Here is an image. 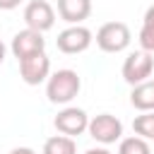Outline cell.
I'll return each instance as SVG.
<instances>
[{"label": "cell", "mask_w": 154, "mask_h": 154, "mask_svg": "<svg viewBox=\"0 0 154 154\" xmlns=\"http://www.w3.org/2000/svg\"><path fill=\"white\" fill-rule=\"evenodd\" d=\"M82 89V79L75 70L70 67H63V70H55L53 75H48L46 79V96L51 103H60V106H67Z\"/></svg>", "instance_id": "obj_1"}, {"label": "cell", "mask_w": 154, "mask_h": 154, "mask_svg": "<svg viewBox=\"0 0 154 154\" xmlns=\"http://www.w3.org/2000/svg\"><path fill=\"white\" fill-rule=\"evenodd\" d=\"M94 41L103 53H123L130 46L132 34H130V26L125 22H106L99 26Z\"/></svg>", "instance_id": "obj_2"}, {"label": "cell", "mask_w": 154, "mask_h": 154, "mask_svg": "<svg viewBox=\"0 0 154 154\" xmlns=\"http://www.w3.org/2000/svg\"><path fill=\"white\" fill-rule=\"evenodd\" d=\"M152 70H154V55L149 51H132L123 60V70L120 72H123V79L130 87H135V84L149 79L152 77Z\"/></svg>", "instance_id": "obj_3"}, {"label": "cell", "mask_w": 154, "mask_h": 154, "mask_svg": "<svg viewBox=\"0 0 154 154\" xmlns=\"http://www.w3.org/2000/svg\"><path fill=\"white\" fill-rule=\"evenodd\" d=\"M87 132H89V137H94L99 144L106 147L123 137V123H120V118H116L111 113H99V116L89 118Z\"/></svg>", "instance_id": "obj_4"}, {"label": "cell", "mask_w": 154, "mask_h": 154, "mask_svg": "<svg viewBox=\"0 0 154 154\" xmlns=\"http://www.w3.org/2000/svg\"><path fill=\"white\" fill-rule=\"evenodd\" d=\"M91 41H94V34H91L87 26H82V24H70L67 29H63V31L58 34L55 46H58V51L65 53V55H77V53H84V51L91 46Z\"/></svg>", "instance_id": "obj_5"}, {"label": "cell", "mask_w": 154, "mask_h": 154, "mask_svg": "<svg viewBox=\"0 0 154 154\" xmlns=\"http://www.w3.org/2000/svg\"><path fill=\"white\" fill-rule=\"evenodd\" d=\"M53 125L60 135H67V137H77L82 132H87V125H89V116L84 108H77V106H65L63 111H58V116L53 118Z\"/></svg>", "instance_id": "obj_6"}, {"label": "cell", "mask_w": 154, "mask_h": 154, "mask_svg": "<svg viewBox=\"0 0 154 154\" xmlns=\"http://www.w3.org/2000/svg\"><path fill=\"white\" fill-rule=\"evenodd\" d=\"M51 75V58L46 55V51L34 53L24 60H19V77L24 79V84L36 87L41 82H46Z\"/></svg>", "instance_id": "obj_7"}, {"label": "cell", "mask_w": 154, "mask_h": 154, "mask_svg": "<svg viewBox=\"0 0 154 154\" xmlns=\"http://www.w3.org/2000/svg\"><path fill=\"white\" fill-rule=\"evenodd\" d=\"M24 24L34 31H48L55 24V10L48 0H31L24 7Z\"/></svg>", "instance_id": "obj_8"}, {"label": "cell", "mask_w": 154, "mask_h": 154, "mask_svg": "<svg viewBox=\"0 0 154 154\" xmlns=\"http://www.w3.org/2000/svg\"><path fill=\"white\" fill-rule=\"evenodd\" d=\"M10 51H12V55H14L17 63H19V60H24V58H29V55H34V53L46 51V38H43L41 31H34V29L26 26V29H22V31H17V34L12 36Z\"/></svg>", "instance_id": "obj_9"}, {"label": "cell", "mask_w": 154, "mask_h": 154, "mask_svg": "<svg viewBox=\"0 0 154 154\" xmlns=\"http://www.w3.org/2000/svg\"><path fill=\"white\" fill-rule=\"evenodd\" d=\"M91 14V0H58V17L67 24H82Z\"/></svg>", "instance_id": "obj_10"}, {"label": "cell", "mask_w": 154, "mask_h": 154, "mask_svg": "<svg viewBox=\"0 0 154 154\" xmlns=\"http://www.w3.org/2000/svg\"><path fill=\"white\" fill-rule=\"evenodd\" d=\"M130 103L137 111H154V79H144L132 87Z\"/></svg>", "instance_id": "obj_11"}, {"label": "cell", "mask_w": 154, "mask_h": 154, "mask_svg": "<svg viewBox=\"0 0 154 154\" xmlns=\"http://www.w3.org/2000/svg\"><path fill=\"white\" fill-rule=\"evenodd\" d=\"M43 154H77V142H75V137L58 132L43 142Z\"/></svg>", "instance_id": "obj_12"}, {"label": "cell", "mask_w": 154, "mask_h": 154, "mask_svg": "<svg viewBox=\"0 0 154 154\" xmlns=\"http://www.w3.org/2000/svg\"><path fill=\"white\" fill-rule=\"evenodd\" d=\"M140 46H142V51L154 53V5H149V7H147V12H144V17H142Z\"/></svg>", "instance_id": "obj_13"}, {"label": "cell", "mask_w": 154, "mask_h": 154, "mask_svg": "<svg viewBox=\"0 0 154 154\" xmlns=\"http://www.w3.org/2000/svg\"><path fill=\"white\" fill-rule=\"evenodd\" d=\"M132 130L137 137L142 140H154V111H140V116H135L132 120Z\"/></svg>", "instance_id": "obj_14"}, {"label": "cell", "mask_w": 154, "mask_h": 154, "mask_svg": "<svg viewBox=\"0 0 154 154\" xmlns=\"http://www.w3.org/2000/svg\"><path fill=\"white\" fill-rule=\"evenodd\" d=\"M118 154H152V147L147 140L132 135V137H120L118 140Z\"/></svg>", "instance_id": "obj_15"}, {"label": "cell", "mask_w": 154, "mask_h": 154, "mask_svg": "<svg viewBox=\"0 0 154 154\" xmlns=\"http://www.w3.org/2000/svg\"><path fill=\"white\" fill-rule=\"evenodd\" d=\"M19 5H22V0H0V10H14Z\"/></svg>", "instance_id": "obj_16"}, {"label": "cell", "mask_w": 154, "mask_h": 154, "mask_svg": "<svg viewBox=\"0 0 154 154\" xmlns=\"http://www.w3.org/2000/svg\"><path fill=\"white\" fill-rule=\"evenodd\" d=\"M10 154H36L31 147H14V149H10Z\"/></svg>", "instance_id": "obj_17"}, {"label": "cell", "mask_w": 154, "mask_h": 154, "mask_svg": "<svg viewBox=\"0 0 154 154\" xmlns=\"http://www.w3.org/2000/svg\"><path fill=\"white\" fill-rule=\"evenodd\" d=\"M84 154H113V152L106 149V147H91V149H87Z\"/></svg>", "instance_id": "obj_18"}, {"label": "cell", "mask_w": 154, "mask_h": 154, "mask_svg": "<svg viewBox=\"0 0 154 154\" xmlns=\"http://www.w3.org/2000/svg\"><path fill=\"white\" fill-rule=\"evenodd\" d=\"M5 55H7V46H5L2 41H0V65L5 63Z\"/></svg>", "instance_id": "obj_19"}]
</instances>
